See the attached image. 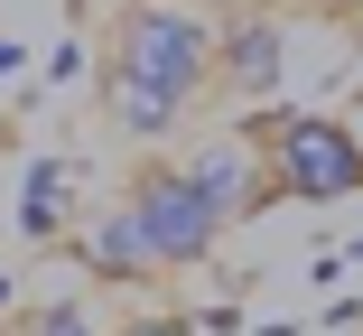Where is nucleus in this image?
Wrapping results in <instances>:
<instances>
[{
    "label": "nucleus",
    "mask_w": 363,
    "mask_h": 336,
    "mask_svg": "<svg viewBox=\"0 0 363 336\" xmlns=\"http://www.w3.org/2000/svg\"><path fill=\"white\" fill-rule=\"evenodd\" d=\"M84 261H94V281H150L159 271V252H150V234H140L130 206H103L84 224Z\"/></svg>",
    "instance_id": "nucleus-6"
},
{
    "label": "nucleus",
    "mask_w": 363,
    "mask_h": 336,
    "mask_svg": "<svg viewBox=\"0 0 363 336\" xmlns=\"http://www.w3.org/2000/svg\"><path fill=\"white\" fill-rule=\"evenodd\" d=\"M0 308H10V290H0Z\"/></svg>",
    "instance_id": "nucleus-13"
},
{
    "label": "nucleus",
    "mask_w": 363,
    "mask_h": 336,
    "mask_svg": "<svg viewBox=\"0 0 363 336\" xmlns=\"http://www.w3.org/2000/svg\"><path fill=\"white\" fill-rule=\"evenodd\" d=\"M10 65H19V47H10V38H0V75H10Z\"/></svg>",
    "instance_id": "nucleus-11"
},
{
    "label": "nucleus",
    "mask_w": 363,
    "mask_h": 336,
    "mask_svg": "<svg viewBox=\"0 0 363 336\" xmlns=\"http://www.w3.org/2000/svg\"><path fill=\"white\" fill-rule=\"evenodd\" d=\"M354 131H363V103H354Z\"/></svg>",
    "instance_id": "nucleus-12"
},
{
    "label": "nucleus",
    "mask_w": 363,
    "mask_h": 336,
    "mask_svg": "<svg viewBox=\"0 0 363 336\" xmlns=\"http://www.w3.org/2000/svg\"><path fill=\"white\" fill-rule=\"evenodd\" d=\"M214 85L261 103L289 85V19L261 10V0H233V19H214Z\"/></svg>",
    "instance_id": "nucleus-4"
},
{
    "label": "nucleus",
    "mask_w": 363,
    "mask_h": 336,
    "mask_svg": "<svg viewBox=\"0 0 363 336\" xmlns=\"http://www.w3.org/2000/svg\"><path fill=\"white\" fill-rule=\"evenodd\" d=\"M298 10H317V19H363V0H298Z\"/></svg>",
    "instance_id": "nucleus-10"
},
{
    "label": "nucleus",
    "mask_w": 363,
    "mask_h": 336,
    "mask_svg": "<svg viewBox=\"0 0 363 336\" xmlns=\"http://www.w3.org/2000/svg\"><path fill=\"white\" fill-rule=\"evenodd\" d=\"M196 94H214V10L130 0L112 19V56H103V112L130 141H168L196 112Z\"/></svg>",
    "instance_id": "nucleus-1"
},
{
    "label": "nucleus",
    "mask_w": 363,
    "mask_h": 336,
    "mask_svg": "<svg viewBox=\"0 0 363 336\" xmlns=\"http://www.w3.org/2000/svg\"><path fill=\"white\" fill-rule=\"evenodd\" d=\"M177 168L196 178V196H205L224 224H242V215H261V206H270V168H261L252 121H242V131H205V141H196Z\"/></svg>",
    "instance_id": "nucleus-5"
},
{
    "label": "nucleus",
    "mask_w": 363,
    "mask_h": 336,
    "mask_svg": "<svg viewBox=\"0 0 363 336\" xmlns=\"http://www.w3.org/2000/svg\"><path fill=\"white\" fill-rule=\"evenodd\" d=\"M121 206L140 215V234H150V252H159V271H196V261L224 243L233 224L196 196V178L177 168V159H150V168H130V187H121Z\"/></svg>",
    "instance_id": "nucleus-3"
},
{
    "label": "nucleus",
    "mask_w": 363,
    "mask_h": 336,
    "mask_svg": "<svg viewBox=\"0 0 363 336\" xmlns=\"http://www.w3.org/2000/svg\"><path fill=\"white\" fill-rule=\"evenodd\" d=\"M270 196H298V206H335L363 187V131L335 112H289V121H252Z\"/></svg>",
    "instance_id": "nucleus-2"
},
{
    "label": "nucleus",
    "mask_w": 363,
    "mask_h": 336,
    "mask_svg": "<svg viewBox=\"0 0 363 336\" xmlns=\"http://www.w3.org/2000/svg\"><path fill=\"white\" fill-rule=\"evenodd\" d=\"M121 336H196V327H186V318H130Z\"/></svg>",
    "instance_id": "nucleus-9"
},
{
    "label": "nucleus",
    "mask_w": 363,
    "mask_h": 336,
    "mask_svg": "<svg viewBox=\"0 0 363 336\" xmlns=\"http://www.w3.org/2000/svg\"><path fill=\"white\" fill-rule=\"evenodd\" d=\"M19 336H103V327L84 318V299H56V308H38V318H28Z\"/></svg>",
    "instance_id": "nucleus-8"
},
{
    "label": "nucleus",
    "mask_w": 363,
    "mask_h": 336,
    "mask_svg": "<svg viewBox=\"0 0 363 336\" xmlns=\"http://www.w3.org/2000/svg\"><path fill=\"white\" fill-rule=\"evenodd\" d=\"M65 215H75V168L65 159H38L28 168V187H19V234H65Z\"/></svg>",
    "instance_id": "nucleus-7"
}]
</instances>
